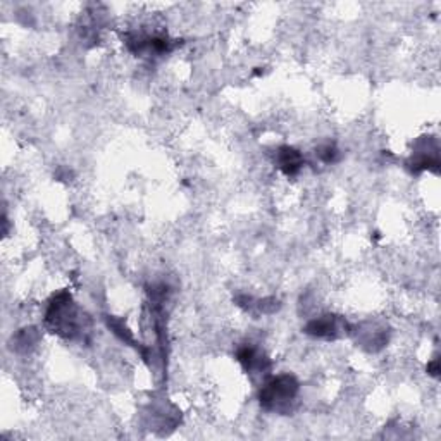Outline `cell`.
Wrapping results in <instances>:
<instances>
[{
	"mask_svg": "<svg viewBox=\"0 0 441 441\" xmlns=\"http://www.w3.org/2000/svg\"><path fill=\"white\" fill-rule=\"evenodd\" d=\"M238 360L246 372H265L269 369V360L257 352L253 346L246 345L238 350Z\"/></svg>",
	"mask_w": 441,
	"mask_h": 441,
	"instance_id": "cell-3",
	"label": "cell"
},
{
	"mask_svg": "<svg viewBox=\"0 0 441 441\" xmlns=\"http://www.w3.org/2000/svg\"><path fill=\"white\" fill-rule=\"evenodd\" d=\"M298 381L290 374L276 376L260 388V405L267 410L285 412L298 395Z\"/></svg>",
	"mask_w": 441,
	"mask_h": 441,
	"instance_id": "cell-1",
	"label": "cell"
},
{
	"mask_svg": "<svg viewBox=\"0 0 441 441\" xmlns=\"http://www.w3.org/2000/svg\"><path fill=\"white\" fill-rule=\"evenodd\" d=\"M309 335L316 338H335L338 332V323L335 316H321L307 324Z\"/></svg>",
	"mask_w": 441,
	"mask_h": 441,
	"instance_id": "cell-4",
	"label": "cell"
},
{
	"mask_svg": "<svg viewBox=\"0 0 441 441\" xmlns=\"http://www.w3.org/2000/svg\"><path fill=\"white\" fill-rule=\"evenodd\" d=\"M276 162L286 176H295L300 173L302 166H304V155L293 147H281L276 154Z\"/></svg>",
	"mask_w": 441,
	"mask_h": 441,
	"instance_id": "cell-2",
	"label": "cell"
}]
</instances>
